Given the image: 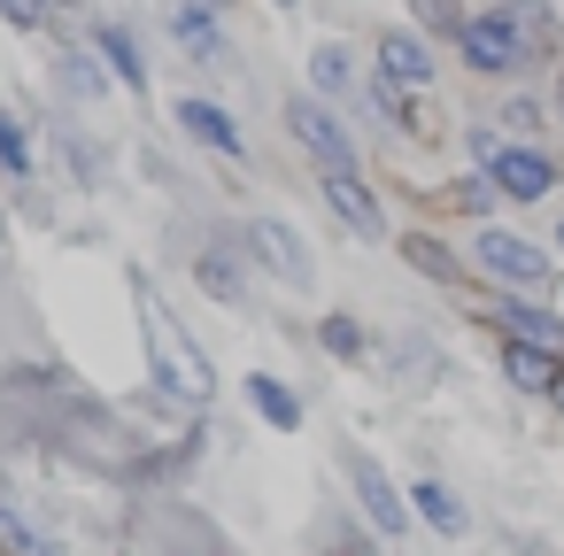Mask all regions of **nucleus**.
<instances>
[{
    "label": "nucleus",
    "mask_w": 564,
    "mask_h": 556,
    "mask_svg": "<svg viewBox=\"0 0 564 556\" xmlns=\"http://www.w3.org/2000/svg\"><path fill=\"white\" fill-rule=\"evenodd\" d=\"M456 40H464V55L479 63V70H510V63H525V47H518V32H510V17L495 9V17H471V24H456Z\"/></svg>",
    "instance_id": "obj_4"
},
{
    "label": "nucleus",
    "mask_w": 564,
    "mask_h": 556,
    "mask_svg": "<svg viewBox=\"0 0 564 556\" xmlns=\"http://www.w3.org/2000/svg\"><path fill=\"white\" fill-rule=\"evenodd\" d=\"M325 201H333V217H340V225H356V232H379V225H387L356 171H325Z\"/></svg>",
    "instance_id": "obj_7"
},
{
    "label": "nucleus",
    "mask_w": 564,
    "mask_h": 556,
    "mask_svg": "<svg viewBox=\"0 0 564 556\" xmlns=\"http://www.w3.org/2000/svg\"><path fill=\"white\" fill-rule=\"evenodd\" d=\"M0 17H9V24H40L47 0H0Z\"/></svg>",
    "instance_id": "obj_21"
},
{
    "label": "nucleus",
    "mask_w": 564,
    "mask_h": 556,
    "mask_svg": "<svg viewBox=\"0 0 564 556\" xmlns=\"http://www.w3.org/2000/svg\"><path fill=\"white\" fill-rule=\"evenodd\" d=\"M0 541H17V548H32V533H24L17 517H0Z\"/></svg>",
    "instance_id": "obj_23"
},
{
    "label": "nucleus",
    "mask_w": 564,
    "mask_h": 556,
    "mask_svg": "<svg viewBox=\"0 0 564 556\" xmlns=\"http://www.w3.org/2000/svg\"><path fill=\"white\" fill-rule=\"evenodd\" d=\"M194 279H202L217 302H240V271H232L225 255H202V263H194Z\"/></svg>",
    "instance_id": "obj_18"
},
{
    "label": "nucleus",
    "mask_w": 564,
    "mask_h": 556,
    "mask_svg": "<svg viewBox=\"0 0 564 556\" xmlns=\"http://www.w3.org/2000/svg\"><path fill=\"white\" fill-rule=\"evenodd\" d=\"M178 132H194V140L217 148V155H240V132H232V117H225L217 101H178Z\"/></svg>",
    "instance_id": "obj_11"
},
{
    "label": "nucleus",
    "mask_w": 564,
    "mask_h": 556,
    "mask_svg": "<svg viewBox=\"0 0 564 556\" xmlns=\"http://www.w3.org/2000/svg\"><path fill=\"white\" fill-rule=\"evenodd\" d=\"M502 17H510V32H518V47H525V55H549V47H556V17L541 9V0H510Z\"/></svg>",
    "instance_id": "obj_12"
},
{
    "label": "nucleus",
    "mask_w": 564,
    "mask_h": 556,
    "mask_svg": "<svg viewBox=\"0 0 564 556\" xmlns=\"http://www.w3.org/2000/svg\"><path fill=\"white\" fill-rule=\"evenodd\" d=\"M502 371H510L525 394H556V348H549V340H510V348H502Z\"/></svg>",
    "instance_id": "obj_9"
},
{
    "label": "nucleus",
    "mask_w": 564,
    "mask_h": 556,
    "mask_svg": "<svg viewBox=\"0 0 564 556\" xmlns=\"http://www.w3.org/2000/svg\"><path fill=\"white\" fill-rule=\"evenodd\" d=\"M140 332H148V371H155V386L178 394V402H209V363H202V348L163 317L155 286H140Z\"/></svg>",
    "instance_id": "obj_1"
},
{
    "label": "nucleus",
    "mask_w": 564,
    "mask_h": 556,
    "mask_svg": "<svg viewBox=\"0 0 564 556\" xmlns=\"http://www.w3.org/2000/svg\"><path fill=\"white\" fill-rule=\"evenodd\" d=\"M286 124L302 132V148H310L325 171H356V140H348V132H340L317 101H294V109H286Z\"/></svg>",
    "instance_id": "obj_3"
},
{
    "label": "nucleus",
    "mask_w": 564,
    "mask_h": 556,
    "mask_svg": "<svg viewBox=\"0 0 564 556\" xmlns=\"http://www.w3.org/2000/svg\"><path fill=\"white\" fill-rule=\"evenodd\" d=\"M556 240H564V225H556Z\"/></svg>",
    "instance_id": "obj_25"
},
{
    "label": "nucleus",
    "mask_w": 564,
    "mask_h": 556,
    "mask_svg": "<svg viewBox=\"0 0 564 556\" xmlns=\"http://www.w3.org/2000/svg\"><path fill=\"white\" fill-rule=\"evenodd\" d=\"M325 348H333V356H356V325L333 317V325H325Z\"/></svg>",
    "instance_id": "obj_22"
},
{
    "label": "nucleus",
    "mask_w": 564,
    "mask_h": 556,
    "mask_svg": "<svg viewBox=\"0 0 564 556\" xmlns=\"http://www.w3.org/2000/svg\"><path fill=\"white\" fill-rule=\"evenodd\" d=\"M248 394H256V410H263L271 425H302V402H294L279 379H248Z\"/></svg>",
    "instance_id": "obj_15"
},
{
    "label": "nucleus",
    "mask_w": 564,
    "mask_h": 556,
    "mask_svg": "<svg viewBox=\"0 0 564 556\" xmlns=\"http://www.w3.org/2000/svg\"><path fill=\"white\" fill-rule=\"evenodd\" d=\"M487 317H502V325H510L518 340H549V348L564 340V325H556V317H541V309H525V302H495Z\"/></svg>",
    "instance_id": "obj_13"
},
{
    "label": "nucleus",
    "mask_w": 564,
    "mask_h": 556,
    "mask_svg": "<svg viewBox=\"0 0 564 556\" xmlns=\"http://www.w3.org/2000/svg\"><path fill=\"white\" fill-rule=\"evenodd\" d=\"M356 494H364V510H371L379 533H410V510H402V494L387 487V471L371 456H356Z\"/></svg>",
    "instance_id": "obj_6"
},
{
    "label": "nucleus",
    "mask_w": 564,
    "mask_h": 556,
    "mask_svg": "<svg viewBox=\"0 0 564 556\" xmlns=\"http://www.w3.org/2000/svg\"><path fill=\"white\" fill-rule=\"evenodd\" d=\"M310 78H317L325 94H340V86H348V55H340V47H317V55H310Z\"/></svg>",
    "instance_id": "obj_20"
},
{
    "label": "nucleus",
    "mask_w": 564,
    "mask_h": 556,
    "mask_svg": "<svg viewBox=\"0 0 564 556\" xmlns=\"http://www.w3.org/2000/svg\"><path fill=\"white\" fill-rule=\"evenodd\" d=\"M556 394H564V386H556Z\"/></svg>",
    "instance_id": "obj_26"
},
{
    "label": "nucleus",
    "mask_w": 564,
    "mask_h": 556,
    "mask_svg": "<svg viewBox=\"0 0 564 556\" xmlns=\"http://www.w3.org/2000/svg\"><path fill=\"white\" fill-rule=\"evenodd\" d=\"M101 63H109L124 86H140V78H148V70H140V47H132L124 32H101Z\"/></svg>",
    "instance_id": "obj_16"
},
{
    "label": "nucleus",
    "mask_w": 564,
    "mask_h": 556,
    "mask_svg": "<svg viewBox=\"0 0 564 556\" xmlns=\"http://www.w3.org/2000/svg\"><path fill=\"white\" fill-rule=\"evenodd\" d=\"M487 178H495V194H510V201H549V178H556V171H549L541 155H525V148H510V155L495 148V171H487Z\"/></svg>",
    "instance_id": "obj_5"
},
{
    "label": "nucleus",
    "mask_w": 564,
    "mask_h": 556,
    "mask_svg": "<svg viewBox=\"0 0 564 556\" xmlns=\"http://www.w3.org/2000/svg\"><path fill=\"white\" fill-rule=\"evenodd\" d=\"M479 271L487 279H510V286H541L549 279V248H533V240H518V232H479Z\"/></svg>",
    "instance_id": "obj_2"
},
{
    "label": "nucleus",
    "mask_w": 564,
    "mask_h": 556,
    "mask_svg": "<svg viewBox=\"0 0 564 556\" xmlns=\"http://www.w3.org/2000/svg\"><path fill=\"white\" fill-rule=\"evenodd\" d=\"M279 9H302V0H279Z\"/></svg>",
    "instance_id": "obj_24"
},
{
    "label": "nucleus",
    "mask_w": 564,
    "mask_h": 556,
    "mask_svg": "<svg viewBox=\"0 0 564 556\" xmlns=\"http://www.w3.org/2000/svg\"><path fill=\"white\" fill-rule=\"evenodd\" d=\"M171 32H178L186 47H217V24L194 9V0H178V9H171Z\"/></svg>",
    "instance_id": "obj_17"
},
{
    "label": "nucleus",
    "mask_w": 564,
    "mask_h": 556,
    "mask_svg": "<svg viewBox=\"0 0 564 556\" xmlns=\"http://www.w3.org/2000/svg\"><path fill=\"white\" fill-rule=\"evenodd\" d=\"M379 70H387L394 86H425V78H433V55H425V40L387 32V40H379Z\"/></svg>",
    "instance_id": "obj_10"
},
{
    "label": "nucleus",
    "mask_w": 564,
    "mask_h": 556,
    "mask_svg": "<svg viewBox=\"0 0 564 556\" xmlns=\"http://www.w3.org/2000/svg\"><path fill=\"white\" fill-rule=\"evenodd\" d=\"M248 248H256V255H263V263L286 279V286H302V279H310V255H302V240H294L286 225H271V217H263V225L248 232Z\"/></svg>",
    "instance_id": "obj_8"
},
{
    "label": "nucleus",
    "mask_w": 564,
    "mask_h": 556,
    "mask_svg": "<svg viewBox=\"0 0 564 556\" xmlns=\"http://www.w3.org/2000/svg\"><path fill=\"white\" fill-rule=\"evenodd\" d=\"M410 502H417V510H425V517H433L441 533H464V510H456V494H448V487L417 479V487H410Z\"/></svg>",
    "instance_id": "obj_14"
},
{
    "label": "nucleus",
    "mask_w": 564,
    "mask_h": 556,
    "mask_svg": "<svg viewBox=\"0 0 564 556\" xmlns=\"http://www.w3.org/2000/svg\"><path fill=\"white\" fill-rule=\"evenodd\" d=\"M402 255H410L417 271H433V279H448V271H456V263H448V248H441V240H425V232H410V240H402Z\"/></svg>",
    "instance_id": "obj_19"
}]
</instances>
